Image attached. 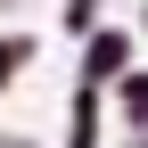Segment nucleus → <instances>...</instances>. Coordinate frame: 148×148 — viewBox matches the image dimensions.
<instances>
[{"label":"nucleus","mask_w":148,"mask_h":148,"mask_svg":"<svg viewBox=\"0 0 148 148\" xmlns=\"http://www.w3.org/2000/svg\"><path fill=\"white\" fill-rule=\"evenodd\" d=\"M0 148H25V140H8V132H0Z\"/></svg>","instance_id":"0eeeda50"},{"label":"nucleus","mask_w":148,"mask_h":148,"mask_svg":"<svg viewBox=\"0 0 148 148\" xmlns=\"http://www.w3.org/2000/svg\"><path fill=\"white\" fill-rule=\"evenodd\" d=\"M132 33H148V8H140V16H132Z\"/></svg>","instance_id":"423d86ee"},{"label":"nucleus","mask_w":148,"mask_h":148,"mask_svg":"<svg viewBox=\"0 0 148 148\" xmlns=\"http://www.w3.org/2000/svg\"><path fill=\"white\" fill-rule=\"evenodd\" d=\"M33 58H41V41H33L25 25H0V99L16 90V74H25Z\"/></svg>","instance_id":"7ed1b4c3"},{"label":"nucleus","mask_w":148,"mask_h":148,"mask_svg":"<svg viewBox=\"0 0 148 148\" xmlns=\"http://www.w3.org/2000/svg\"><path fill=\"white\" fill-rule=\"evenodd\" d=\"M123 148H148V132H123Z\"/></svg>","instance_id":"39448f33"},{"label":"nucleus","mask_w":148,"mask_h":148,"mask_svg":"<svg viewBox=\"0 0 148 148\" xmlns=\"http://www.w3.org/2000/svg\"><path fill=\"white\" fill-rule=\"evenodd\" d=\"M58 25H66V41H82V33H99V25H107V0H66Z\"/></svg>","instance_id":"20e7f679"},{"label":"nucleus","mask_w":148,"mask_h":148,"mask_svg":"<svg viewBox=\"0 0 148 148\" xmlns=\"http://www.w3.org/2000/svg\"><path fill=\"white\" fill-rule=\"evenodd\" d=\"M132 66H140V33H132V16H107L99 33L74 41V82H90V90H115Z\"/></svg>","instance_id":"f257e3e1"},{"label":"nucleus","mask_w":148,"mask_h":148,"mask_svg":"<svg viewBox=\"0 0 148 148\" xmlns=\"http://www.w3.org/2000/svg\"><path fill=\"white\" fill-rule=\"evenodd\" d=\"M107 123H115V107H107V90L74 82V99H66V148H107Z\"/></svg>","instance_id":"f03ea898"}]
</instances>
